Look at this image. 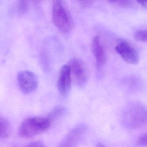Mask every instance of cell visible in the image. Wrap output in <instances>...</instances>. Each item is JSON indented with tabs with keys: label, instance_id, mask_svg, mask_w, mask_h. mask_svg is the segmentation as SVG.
<instances>
[{
	"label": "cell",
	"instance_id": "obj_16",
	"mask_svg": "<svg viewBox=\"0 0 147 147\" xmlns=\"http://www.w3.org/2000/svg\"><path fill=\"white\" fill-rule=\"evenodd\" d=\"M25 147H47L44 143L40 141H37L31 142Z\"/></svg>",
	"mask_w": 147,
	"mask_h": 147
},
{
	"label": "cell",
	"instance_id": "obj_5",
	"mask_svg": "<svg viewBox=\"0 0 147 147\" xmlns=\"http://www.w3.org/2000/svg\"><path fill=\"white\" fill-rule=\"evenodd\" d=\"M71 77L78 86L84 87L88 79L87 70L83 61L79 59L74 58L69 63Z\"/></svg>",
	"mask_w": 147,
	"mask_h": 147
},
{
	"label": "cell",
	"instance_id": "obj_3",
	"mask_svg": "<svg viewBox=\"0 0 147 147\" xmlns=\"http://www.w3.org/2000/svg\"><path fill=\"white\" fill-rule=\"evenodd\" d=\"M52 19L54 25L62 33H66L72 29V18L66 6L62 1H55L53 2Z\"/></svg>",
	"mask_w": 147,
	"mask_h": 147
},
{
	"label": "cell",
	"instance_id": "obj_2",
	"mask_svg": "<svg viewBox=\"0 0 147 147\" xmlns=\"http://www.w3.org/2000/svg\"><path fill=\"white\" fill-rule=\"evenodd\" d=\"M51 124V122L46 117H29L22 123L19 134L22 138H32L47 131Z\"/></svg>",
	"mask_w": 147,
	"mask_h": 147
},
{
	"label": "cell",
	"instance_id": "obj_10",
	"mask_svg": "<svg viewBox=\"0 0 147 147\" xmlns=\"http://www.w3.org/2000/svg\"><path fill=\"white\" fill-rule=\"evenodd\" d=\"M29 4L26 1H17L13 4L10 9V14L13 15L22 16L28 10Z\"/></svg>",
	"mask_w": 147,
	"mask_h": 147
},
{
	"label": "cell",
	"instance_id": "obj_6",
	"mask_svg": "<svg viewBox=\"0 0 147 147\" xmlns=\"http://www.w3.org/2000/svg\"><path fill=\"white\" fill-rule=\"evenodd\" d=\"M117 53L125 62L132 64H136L140 57L136 49L127 41L120 40L115 47Z\"/></svg>",
	"mask_w": 147,
	"mask_h": 147
},
{
	"label": "cell",
	"instance_id": "obj_11",
	"mask_svg": "<svg viewBox=\"0 0 147 147\" xmlns=\"http://www.w3.org/2000/svg\"><path fill=\"white\" fill-rule=\"evenodd\" d=\"M66 111V109L64 106H57L55 107L47 115L46 117L51 123L59 119Z\"/></svg>",
	"mask_w": 147,
	"mask_h": 147
},
{
	"label": "cell",
	"instance_id": "obj_12",
	"mask_svg": "<svg viewBox=\"0 0 147 147\" xmlns=\"http://www.w3.org/2000/svg\"><path fill=\"white\" fill-rule=\"evenodd\" d=\"M11 128L9 122L5 118L0 117V139H6L10 135Z\"/></svg>",
	"mask_w": 147,
	"mask_h": 147
},
{
	"label": "cell",
	"instance_id": "obj_14",
	"mask_svg": "<svg viewBox=\"0 0 147 147\" xmlns=\"http://www.w3.org/2000/svg\"><path fill=\"white\" fill-rule=\"evenodd\" d=\"M109 2L111 3L113 5L115 6H119V7H132L134 4L133 1H125V0H121V1H109Z\"/></svg>",
	"mask_w": 147,
	"mask_h": 147
},
{
	"label": "cell",
	"instance_id": "obj_9",
	"mask_svg": "<svg viewBox=\"0 0 147 147\" xmlns=\"http://www.w3.org/2000/svg\"><path fill=\"white\" fill-rule=\"evenodd\" d=\"M92 49L96 62L97 66L99 69L104 65L106 62L107 58L100 41V38L98 36H95L92 39Z\"/></svg>",
	"mask_w": 147,
	"mask_h": 147
},
{
	"label": "cell",
	"instance_id": "obj_1",
	"mask_svg": "<svg viewBox=\"0 0 147 147\" xmlns=\"http://www.w3.org/2000/svg\"><path fill=\"white\" fill-rule=\"evenodd\" d=\"M123 123L129 129H136L147 123V107L133 104L126 108L123 115Z\"/></svg>",
	"mask_w": 147,
	"mask_h": 147
},
{
	"label": "cell",
	"instance_id": "obj_17",
	"mask_svg": "<svg viewBox=\"0 0 147 147\" xmlns=\"http://www.w3.org/2000/svg\"><path fill=\"white\" fill-rule=\"evenodd\" d=\"M137 2L144 7L147 8V1H137Z\"/></svg>",
	"mask_w": 147,
	"mask_h": 147
},
{
	"label": "cell",
	"instance_id": "obj_8",
	"mask_svg": "<svg viewBox=\"0 0 147 147\" xmlns=\"http://www.w3.org/2000/svg\"><path fill=\"white\" fill-rule=\"evenodd\" d=\"M72 77L69 66L64 65L60 69L57 86L59 93L63 96L69 94L71 88Z\"/></svg>",
	"mask_w": 147,
	"mask_h": 147
},
{
	"label": "cell",
	"instance_id": "obj_19",
	"mask_svg": "<svg viewBox=\"0 0 147 147\" xmlns=\"http://www.w3.org/2000/svg\"><path fill=\"white\" fill-rule=\"evenodd\" d=\"M96 147H106L103 144H102V143H98L97 144H96Z\"/></svg>",
	"mask_w": 147,
	"mask_h": 147
},
{
	"label": "cell",
	"instance_id": "obj_7",
	"mask_svg": "<svg viewBox=\"0 0 147 147\" xmlns=\"http://www.w3.org/2000/svg\"><path fill=\"white\" fill-rule=\"evenodd\" d=\"M87 130L86 125L78 124L70 130L60 142L58 147H76Z\"/></svg>",
	"mask_w": 147,
	"mask_h": 147
},
{
	"label": "cell",
	"instance_id": "obj_15",
	"mask_svg": "<svg viewBox=\"0 0 147 147\" xmlns=\"http://www.w3.org/2000/svg\"><path fill=\"white\" fill-rule=\"evenodd\" d=\"M137 144L141 146L147 147V133L138 139Z\"/></svg>",
	"mask_w": 147,
	"mask_h": 147
},
{
	"label": "cell",
	"instance_id": "obj_18",
	"mask_svg": "<svg viewBox=\"0 0 147 147\" xmlns=\"http://www.w3.org/2000/svg\"><path fill=\"white\" fill-rule=\"evenodd\" d=\"M81 3V4L83 7H86L89 6L90 3H91V1H82L80 2Z\"/></svg>",
	"mask_w": 147,
	"mask_h": 147
},
{
	"label": "cell",
	"instance_id": "obj_13",
	"mask_svg": "<svg viewBox=\"0 0 147 147\" xmlns=\"http://www.w3.org/2000/svg\"><path fill=\"white\" fill-rule=\"evenodd\" d=\"M134 38L140 42L147 43V30H140L134 34Z\"/></svg>",
	"mask_w": 147,
	"mask_h": 147
},
{
	"label": "cell",
	"instance_id": "obj_4",
	"mask_svg": "<svg viewBox=\"0 0 147 147\" xmlns=\"http://www.w3.org/2000/svg\"><path fill=\"white\" fill-rule=\"evenodd\" d=\"M17 81L20 89L24 94L32 93L38 87V78L34 73L30 71L20 72L17 75Z\"/></svg>",
	"mask_w": 147,
	"mask_h": 147
}]
</instances>
